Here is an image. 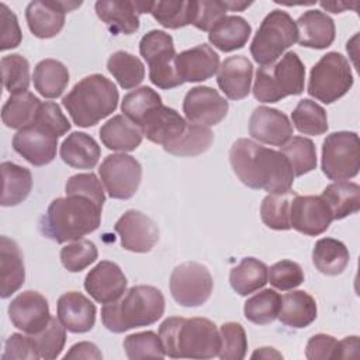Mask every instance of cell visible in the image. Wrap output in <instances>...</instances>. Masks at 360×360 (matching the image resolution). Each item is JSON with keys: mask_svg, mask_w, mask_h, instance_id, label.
<instances>
[{"mask_svg": "<svg viewBox=\"0 0 360 360\" xmlns=\"http://www.w3.org/2000/svg\"><path fill=\"white\" fill-rule=\"evenodd\" d=\"M233 173L248 187L270 193L291 190L294 173L287 158L250 139H236L229 150Z\"/></svg>", "mask_w": 360, "mask_h": 360, "instance_id": "1", "label": "cell"}, {"mask_svg": "<svg viewBox=\"0 0 360 360\" xmlns=\"http://www.w3.org/2000/svg\"><path fill=\"white\" fill-rule=\"evenodd\" d=\"M101 210V205L86 195L59 197L49 204L39 228L56 243L79 240L100 226Z\"/></svg>", "mask_w": 360, "mask_h": 360, "instance_id": "2", "label": "cell"}, {"mask_svg": "<svg viewBox=\"0 0 360 360\" xmlns=\"http://www.w3.org/2000/svg\"><path fill=\"white\" fill-rule=\"evenodd\" d=\"M159 336L172 359H214L221 349L219 330L207 318H167L159 326Z\"/></svg>", "mask_w": 360, "mask_h": 360, "instance_id": "3", "label": "cell"}, {"mask_svg": "<svg viewBox=\"0 0 360 360\" xmlns=\"http://www.w3.org/2000/svg\"><path fill=\"white\" fill-rule=\"evenodd\" d=\"M165 297L153 285H134L118 300L101 308L103 325L114 333L149 326L162 318Z\"/></svg>", "mask_w": 360, "mask_h": 360, "instance_id": "4", "label": "cell"}, {"mask_svg": "<svg viewBox=\"0 0 360 360\" xmlns=\"http://www.w3.org/2000/svg\"><path fill=\"white\" fill-rule=\"evenodd\" d=\"M118 98L117 86L105 76L93 73L73 86L62 98V105L77 127L89 128L112 114Z\"/></svg>", "mask_w": 360, "mask_h": 360, "instance_id": "5", "label": "cell"}, {"mask_svg": "<svg viewBox=\"0 0 360 360\" xmlns=\"http://www.w3.org/2000/svg\"><path fill=\"white\" fill-rule=\"evenodd\" d=\"M305 66L295 52H287L276 63L262 66L256 72L253 96L260 103H277L304 91Z\"/></svg>", "mask_w": 360, "mask_h": 360, "instance_id": "6", "label": "cell"}, {"mask_svg": "<svg viewBox=\"0 0 360 360\" xmlns=\"http://www.w3.org/2000/svg\"><path fill=\"white\" fill-rule=\"evenodd\" d=\"M298 41L295 21L283 10L270 11L262 21L250 44V53L256 63H274L290 46Z\"/></svg>", "mask_w": 360, "mask_h": 360, "instance_id": "7", "label": "cell"}, {"mask_svg": "<svg viewBox=\"0 0 360 360\" xmlns=\"http://www.w3.org/2000/svg\"><path fill=\"white\" fill-rule=\"evenodd\" d=\"M353 86L349 60L339 52H328L311 69L307 91L311 97L330 104L343 97Z\"/></svg>", "mask_w": 360, "mask_h": 360, "instance_id": "8", "label": "cell"}, {"mask_svg": "<svg viewBox=\"0 0 360 360\" xmlns=\"http://www.w3.org/2000/svg\"><path fill=\"white\" fill-rule=\"evenodd\" d=\"M141 56L149 66V80L159 89H174L183 82L174 68L176 49L172 35L162 30H152L139 42Z\"/></svg>", "mask_w": 360, "mask_h": 360, "instance_id": "9", "label": "cell"}, {"mask_svg": "<svg viewBox=\"0 0 360 360\" xmlns=\"http://www.w3.org/2000/svg\"><path fill=\"white\" fill-rule=\"evenodd\" d=\"M321 166L329 180L342 181L356 177L360 169L359 135L352 131L329 134L322 143Z\"/></svg>", "mask_w": 360, "mask_h": 360, "instance_id": "10", "label": "cell"}, {"mask_svg": "<svg viewBox=\"0 0 360 360\" xmlns=\"http://www.w3.org/2000/svg\"><path fill=\"white\" fill-rule=\"evenodd\" d=\"M173 300L183 307H200L211 297L214 281L210 270L197 262H186L174 267L170 276Z\"/></svg>", "mask_w": 360, "mask_h": 360, "instance_id": "11", "label": "cell"}, {"mask_svg": "<svg viewBox=\"0 0 360 360\" xmlns=\"http://www.w3.org/2000/svg\"><path fill=\"white\" fill-rule=\"evenodd\" d=\"M98 174L111 198L128 200L141 184L142 166L134 156L112 153L104 158L98 167Z\"/></svg>", "mask_w": 360, "mask_h": 360, "instance_id": "12", "label": "cell"}, {"mask_svg": "<svg viewBox=\"0 0 360 360\" xmlns=\"http://www.w3.org/2000/svg\"><path fill=\"white\" fill-rule=\"evenodd\" d=\"M228 101L210 86H195L188 90L183 101V112L190 124L212 127L219 124L228 112Z\"/></svg>", "mask_w": 360, "mask_h": 360, "instance_id": "13", "label": "cell"}, {"mask_svg": "<svg viewBox=\"0 0 360 360\" xmlns=\"http://www.w3.org/2000/svg\"><path fill=\"white\" fill-rule=\"evenodd\" d=\"M121 246L129 252L146 253L159 240V228L152 218L138 210L125 211L114 225Z\"/></svg>", "mask_w": 360, "mask_h": 360, "instance_id": "14", "label": "cell"}, {"mask_svg": "<svg viewBox=\"0 0 360 360\" xmlns=\"http://www.w3.org/2000/svg\"><path fill=\"white\" fill-rule=\"evenodd\" d=\"M333 221L328 204L321 195L295 194L290 205V225L300 233L316 236L323 233Z\"/></svg>", "mask_w": 360, "mask_h": 360, "instance_id": "15", "label": "cell"}, {"mask_svg": "<svg viewBox=\"0 0 360 360\" xmlns=\"http://www.w3.org/2000/svg\"><path fill=\"white\" fill-rule=\"evenodd\" d=\"M80 6L82 1H31L25 8L28 28L37 38H53L65 25V14Z\"/></svg>", "mask_w": 360, "mask_h": 360, "instance_id": "16", "label": "cell"}, {"mask_svg": "<svg viewBox=\"0 0 360 360\" xmlns=\"http://www.w3.org/2000/svg\"><path fill=\"white\" fill-rule=\"evenodd\" d=\"M8 316L14 328L34 335L41 332L49 322V305L38 291L27 290L20 292L8 305Z\"/></svg>", "mask_w": 360, "mask_h": 360, "instance_id": "17", "label": "cell"}, {"mask_svg": "<svg viewBox=\"0 0 360 360\" xmlns=\"http://www.w3.org/2000/svg\"><path fill=\"white\" fill-rule=\"evenodd\" d=\"M13 148L34 166H45L56 156L58 136L51 131L31 122L13 136Z\"/></svg>", "mask_w": 360, "mask_h": 360, "instance_id": "18", "label": "cell"}, {"mask_svg": "<svg viewBox=\"0 0 360 360\" xmlns=\"http://www.w3.org/2000/svg\"><path fill=\"white\" fill-rule=\"evenodd\" d=\"M153 1H96V13L98 18L114 34L131 35L139 28V14L150 13Z\"/></svg>", "mask_w": 360, "mask_h": 360, "instance_id": "19", "label": "cell"}, {"mask_svg": "<svg viewBox=\"0 0 360 360\" xmlns=\"http://www.w3.org/2000/svg\"><path fill=\"white\" fill-rule=\"evenodd\" d=\"M249 134L262 143L283 146L292 136V124L280 110L260 105L250 115Z\"/></svg>", "mask_w": 360, "mask_h": 360, "instance_id": "20", "label": "cell"}, {"mask_svg": "<svg viewBox=\"0 0 360 360\" xmlns=\"http://www.w3.org/2000/svg\"><path fill=\"white\" fill-rule=\"evenodd\" d=\"M127 277L118 264L108 260L97 263L84 278V290L100 304L118 300L127 290Z\"/></svg>", "mask_w": 360, "mask_h": 360, "instance_id": "21", "label": "cell"}, {"mask_svg": "<svg viewBox=\"0 0 360 360\" xmlns=\"http://www.w3.org/2000/svg\"><path fill=\"white\" fill-rule=\"evenodd\" d=\"M188 122L167 105H158L142 120L139 128L142 135L153 143L166 146L183 135Z\"/></svg>", "mask_w": 360, "mask_h": 360, "instance_id": "22", "label": "cell"}, {"mask_svg": "<svg viewBox=\"0 0 360 360\" xmlns=\"http://www.w3.org/2000/svg\"><path fill=\"white\" fill-rule=\"evenodd\" d=\"M174 68L183 83L204 82L218 72L219 56L210 45L201 44L177 53Z\"/></svg>", "mask_w": 360, "mask_h": 360, "instance_id": "23", "label": "cell"}, {"mask_svg": "<svg viewBox=\"0 0 360 360\" xmlns=\"http://www.w3.org/2000/svg\"><path fill=\"white\" fill-rule=\"evenodd\" d=\"M58 318L72 333H84L96 323V305L82 292L69 291L58 300Z\"/></svg>", "mask_w": 360, "mask_h": 360, "instance_id": "24", "label": "cell"}, {"mask_svg": "<svg viewBox=\"0 0 360 360\" xmlns=\"http://www.w3.org/2000/svg\"><path fill=\"white\" fill-rule=\"evenodd\" d=\"M253 65L243 55L226 58L217 75L218 87L231 100H242L250 93Z\"/></svg>", "mask_w": 360, "mask_h": 360, "instance_id": "25", "label": "cell"}, {"mask_svg": "<svg viewBox=\"0 0 360 360\" xmlns=\"http://www.w3.org/2000/svg\"><path fill=\"white\" fill-rule=\"evenodd\" d=\"M295 25L298 42L302 46L325 49L335 41V21L321 10H307L298 17Z\"/></svg>", "mask_w": 360, "mask_h": 360, "instance_id": "26", "label": "cell"}, {"mask_svg": "<svg viewBox=\"0 0 360 360\" xmlns=\"http://www.w3.org/2000/svg\"><path fill=\"white\" fill-rule=\"evenodd\" d=\"M25 280V267L18 245L7 238H0V297L8 298L21 288Z\"/></svg>", "mask_w": 360, "mask_h": 360, "instance_id": "27", "label": "cell"}, {"mask_svg": "<svg viewBox=\"0 0 360 360\" xmlns=\"http://www.w3.org/2000/svg\"><path fill=\"white\" fill-rule=\"evenodd\" d=\"M142 131L124 114L114 115L100 128V139L110 150L131 152L142 142Z\"/></svg>", "mask_w": 360, "mask_h": 360, "instance_id": "28", "label": "cell"}, {"mask_svg": "<svg viewBox=\"0 0 360 360\" xmlns=\"http://www.w3.org/2000/svg\"><path fill=\"white\" fill-rule=\"evenodd\" d=\"M62 160L75 169H93L100 159L101 149L96 139L86 132H72L60 145Z\"/></svg>", "mask_w": 360, "mask_h": 360, "instance_id": "29", "label": "cell"}, {"mask_svg": "<svg viewBox=\"0 0 360 360\" xmlns=\"http://www.w3.org/2000/svg\"><path fill=\"white\" fill-rule=\"evenodd\" d=\"M316 314L318 308L314 297L305 291L297 290L281 297V308L277 318L285 326L302 329L316 319Z\"/></svg>", "mask_w": 360, "mask_h": 360, "instance_id": "30", "label": "cell"}, {"mask_svg": "<svg viewBox=\"0 0 360 360\" xmlns=\"http://www.w3.org/2000/svg\"><path fill=\"white\" fill-rule=\"evenodd\" d=\"M252 34L250 24L240 15H225L210 31L208 41L222 52H232L246 45Z\"/></svg>", "mask_w": 360, "mask_h": 360, "instance_id": "31", "label": "cell"}, {"mask_svg": "<svg viewBox=\"0 0 360 360\" xmlns=\"http://www.w3.org/2000/svg\"><path fill=\"white\" fill-rule=\"evenodd\" d=\"M35 90L45 98H58L69 83L68 68L56 59H44L37 63L32 75Z\"/></svg>", "mask_w": 360, "mask_h": 360, "instance_id": "32", "label": "cell"}, {"mask_svg": "<svg viewBox=\"0 0 360 360\" xmlns=\"http://www.w3.org/2000/svg\"><path fill=\"white\" fill-rule=\"evenodd\" d=\"M1 200L3 207H14L22 202L32 188V174L27 167L13 162L1 163Z\"/></svg>", "mask_w": 360, "mask_h": 360, "instance_id": "33", "label": "cell"}, {"mask_svg": "<svg viewBox=\"0 0 360 360\" xmlns=\"http://www.w3.org/2000/svg\"><path fill=\"white\" fill-rule=\"evenodd\" d=\"M328 204L333 219H343L360 208V187L352 181H336L325 187L321 194Z\"/></svg>", "mask_w": 360, "mask_h": 360, "instance_id": "34", "label": "cell"}, {"mask_svg": "<svg viewBox=\"0 0 360 360\" xmlns=\"http://www.w3.org/2000/svg\"><path fill=\"white\" fill-rule=\"evenodd\" d=\"M350 260L346 245L333 238L319 239L312 250V263L318 271L326 276L343 273Z\"/></svg>", "mask_w": 360, "mask_h": 360, "instance_id": "35", "label": "cell"}, {"mask_svg": "<svg viewBox=\"0 0 360 360\" xmlns=\"http://www.w3.org/2000/svg\"><path fill=\"white\" fill-rule=\"evenodd\" d=\"M267 270L263 262L255 257H243L229 273L231 287L239 295H249L266 285Z\"/></svg>", "mask_w": 360, "mask_h": 360, "instance_id": "36", "label": "cell"}, {"mask_svg": "<svg viewBox=\"0 0 360 360\" xmlns=\"http://www.w3.org/2000/svg\"><path fill=\"white\" fill-rule=\"evenodd\" d=\"M197 13V0L153 1L150 14L165 28L177 30L193 24Z\"/></svg>", "mask_w": 360, "mask_h": 360, "instance_id": "37", "label": "cell"}, {"mask_svg": "<svg viewBox=\"0 0 360 360\" xmlns=\"http://www.w3.org/2000/svg\"><path fill=\"white\" fill-rule=\"evenodd\" d=\"M41 100L31 91L11 94L1 108V120L7 128L21 129L34 121Z\"/></svg>", "mask_w": 360, "mask_h": 360, "instance_id": "38", "label": "cell"}, {"mask_svg": "<svg viewBox=\"0 0 360 360\" xmlns=\"http://www.w3.org/2000/svg\"><path fill=\"white\" fill-rule=\"evenodd\" d=\"M107 69L125 90L136 87L145 79V66L142 60L127 51H117L110 55Z\"/></svg>", "mask_w": 360, "mask_h": 360, "instance_id": "39", "label": "cell"}, {"mask_svg": "<svg viewBox=\"0 0 360 360\" xmlns=\"http://www.w3.org/2000/svg\"><path fill=\"white\" fill-rule=\"evenodd\" d=\"M295 194L297 193L291 190L267 194L260 205V218L263 224L276 231L290 229V205Z\"/></svg>", "mask_w": 360, "mask_h": 360, "instance_id": "40", "label": "cell"}, {"mask_svg": "<svg viewBox=\"0 0 360 360\" xmlns=\"http://www.w3.org/2000/svg\"><path fill=\"white\" fill-rule=\"evenodd\" d=\"M281 295L274 290L266 288L250 297L243 305V314L248 321L256 325L271 323L280 312Z\"/></svg>", "mask_w": 360, "mask_h": 360, "instance_id": "41", "label": "cell"}, {"mask_svg": "<svg viewBox=\"0 0 360 360\" xmlns=\"http://www.w3.org/2000/svg\"><path fill=\"white\" fill-rule=\"evenodd\" d=\"M214 141V135L210 128L190 124L180 138L174 142L163 146V149L176 156H197L208 150Z\"/></svg>", "mask_w": 360, "mask_h": 360, "instance_id": "42", "label": "cell"}, {"mask_svg": "<svg viewBox=\"0 0 360 360\" xmlns=\"http://www.w3.org/2000/svg\"><path fill=\"white\" fill-rule=\"evenodd\" d=\"M291 120L297 131L304 135H322L328 131V117L318 103L302 98L291 112Z\"/></svg>", "mask_w": 360, "mask_h": 360, "instance_id": "43", "label": "cell"}, {"mask_svg": "<svg viewBox=\"0 0 360 360\" xmlns=\"http://www.w3.org/2000/svg\"><path fill=\"white\" fill-rule=\"evenodd\" d=\"M281 148L294 176H302L316 169V149L311 139L304 136H291Z\"/></svg>", "mask_w": 360, "mask_h": 360, "instance_id": "44", "label": "cell"}, {"mask_svg": "<svg viewBox=\"0 0 360 360\" xmlns=\"http://www.w3.org/2000/svg\"><path fill=\"white\" fill-rule=\"evenodd\" d=\"M39 359L52 360L60 356L66 343V328L59 318L51 316L48 325L38 333L30 335Z\"/></svg>", "mask_w": 360, "mask_h": 360, "instance_id": "45", "label": "cell"}, {"mask_svg": "<svg viewBox=\"0 0 360 360\" xmlns=\"http://www.w3.org/2000/svg\"><path fill=\"white\" fill-rule=\"evenodd\" d=\"M162 104V97L152 87L142 86L127 93L121 103V111L135 125H141L145 115Z\"/></svg>", "mask_w": 360, "mask_h": 360, "instance_id": "46", "label": "cell"}, {"mask_svg": "<svg viewBox=\"0 0 360 360\" xmlns=\"http://www.w3.org/2000/svg\"><path fill=\"white\" fill-rule=\"evenodd\" d=\"M1 75L4 89L10 94L27 91L30 86V63L20 53H11L1 58Z\"/></svg>", "mask_w": 360, "mask_h": 360, "instance_id": "47", "label": "cell"}, {"mask_svg": "<svg viewBox=\"0 0 360 360\" xmlns=\"http://www.w3.org/2000/svg\"><path fill=\"white\" fill-rule=\"evenodd\" d=\"M124 349L127 357L132 360L145 357L163 359L166 356L160 336L152 330L128 335L124 339Z\"/></svg>", "mask_w": 360, "mask_h": 360, "instance_id": "48", "label": "cell"}, {"mask_svg": "<svg viewBox=\"0 0 360 360\" xmlns=\"http://www.w3.org/2000/svg\"><path fill=\"white\" fill-rule=\"evenodd\" d=\"M98 250L89 239H79L60 250V262L70 273H79L96 262Z\"/></svg>", "mask_w": 360, "mask_h": 360, "instance_id": "49", "label": "cell"}, {"mask_svg": "<svg viewBox=\"0 0 360 360\" xmlns=\"http://www.w3.org/2000/svg\"><path fill=\"white\" fill-rule=\"evenodd\" d=\"M221 349L218 357L222 360H242L248 350V338L245 329L238 322H226L221 325Z\"/></svg>", "mask_w": 360, "mask_h": 360, "instance_id": "50", "label": "cell"}, {"mask_svg": "<svg viewBox=\"0 0 360 360\" xmlns=\"http://www.w3.org/2000/svg\"><path fill=\"white\" fill-rule=\"evenodd\" d=\"M267 281L277 290L288 291L302 284L304 270L292 260H281L267 270Z\"/></svg>", "mask_w": 360, "mask_h": 360, "instance_id": "51", "label": "cell"}, {"mask_svg": "<svg viewBox=\"0 0 360 360\" xmlns=\"http://www.w3.org/2000/svg\"><path fill=\"white\" fill-rule=\"evenodd\" d=\"M65 191H66V195H72V194L86 195L101 207L105 201L101 181L97 179L94 173H79V174L70 176L66 181Z\"/></svg>", "mask_w": 360, "mask_h": 360, "instance_id": "52", "label": "cell"}, {"mask_svg": "<svg viewBox=\"0 0 360 360\" xmlns=\"http://www.w3.org/2000/svg\"><path fill=\"white\" fill-rule=\"evenodd\" d=\"M32 122L51 131L58 138L65 135L70 129V122L62 112L60 107L52 101L41 103Z\"/></svg>", "mask_w": 360, "mask_h": 360, "instance_id": "53", "label": "cell"}, {"mask_svg": "<svg viewBox=\"0 0 360 360\" xmlns=\"http://www.w3.org/2000/svg\"><path fill=\"white\" fill-rule=\"evenodd\" d=\"M0 51L15 48L21 44L22 34L18 25L17 15L7 7L6 3H0Z\"/></svg>", "mask_w": 360, "mask_h": 360, "instance_id": "54", "label": "cell"}, {"mask_svg": "<svg viewBox=\"0 0 360 360\" xmlns=\"http://www.w3.org/2000/svg\"><path fill=\"white\" fill-rule=\"evenodd\" d=\"M228 8L221 0H200L197 1V13L193 25L201 31H211V28L225 17Z\"/></svg>", "mask_w": 360, "mask_h": 360, "instance_id": "55", "label": "cell"}, {"mask_svg": "<svg viewBox=\"0 0 360 360\" xmlns=\"http://www.w3.org/2000/svg\"><path fill=\"white\" fill-rule=\"evenodd\" d=\"M3 360L7 359H27V360H37L39 359L32 340L28 336H24L21 333H13L11 336H8V339L6 340V346H4V353L1 354Z\"/></svg>", "mask_w": 360, "mask_h": 360, "instance_id": "56", "label": "cell"}, {"mask_svg": "<svg viewBox=\"0 0 360 360\" xmlns=\"http://www.w3.org/2000/svg\"><path fill=\"white\" fill-rule=\"evenodd\" d=\"M338 340L325 333L314 335L305 347V357L309 360H326V359H336L338 352Z\"/></svg>", "mask_w": 360, "mask_h": 360, "instance_id": "57", "label": "cell"}, {"mask_svg": "<svg viewBox=\"0 0 360 360\" xmlns=\"http://www.w3.org/2000/svg\"><path fill=\"white\" fill-rule=\"evenodd\" d=\"M65 360L68 359H103L101 352L98 347L91 342H79L70 347V350L63 356Z\"/></svg>", "mask_w": 360, "mask_h": 360, "instance_id": "58", "label": "cell"}, {"mask_svg": "<svg viewBox=\"0 0 360 360\" xmlns=\"http://www.w3.org/2000/svg\"><path fill=\"white\" fill-rule=\"evenodd\" d=\"M359 349V338L357 336H347L338 343L336 359H347L354 357Z\"/></svg>", "mask_w": 360, "mask_h": 360, "instance_id": "59", "label": "cell"}, {"mask_svg": "<svg viewBox=\"0 0 360 360\" xmlns=\"http://www.w3.org/2000/svg\"><path fill=\"white\" fill-rule=\"evenodd\" d=\"M252 359H283V354L273 347H260L250 356Z\"/></svg>", "mask_w": 360, "mask_h": 360, "instance_id": "60", "label": "cell"}, {"mask_svg": "<svg viewBox=\"0 0 360 360\" xmlns=\"http://www.w3.org/2000/svg\"><path fill=\"white\" fill-rule=\"evenodd\" d=\"M319 4H321L322 8H326V10L332 11V13H342L345 8L350 7V4H347V3H336V1H332V3L321 1Z\"/></svg>", "mask_w": 360, "mask_h": 360, "instance_id": "61", "label": "cell"}, {"mask_svg": "<svg viewBox=\"0 0 360 360\" xmlns=\"http://www.w3.org/2000/svg\"><path fill=\"white\" fill-rule=\"evenodd\" d=\"M224 3H225V7L231 11H243L252 4V1H235V0H228Z\"/></svg>", "mask_w": 360, "mask_h": 360, "instance_id": "62", "label": "cell"}]
</instances>
